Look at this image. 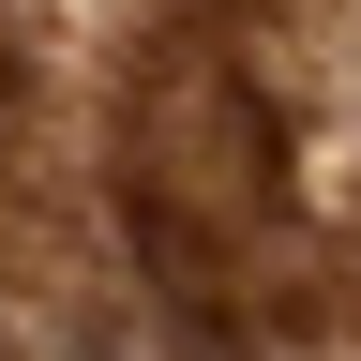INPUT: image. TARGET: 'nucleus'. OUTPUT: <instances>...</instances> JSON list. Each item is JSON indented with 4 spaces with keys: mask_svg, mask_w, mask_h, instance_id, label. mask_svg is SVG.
I'll use <instances>...</instances> for the list:
<instances>
[{
    "mask_svg": "<svg viewBox=\"0 0 361 361\" xmlns=\"http://www.w3.org/2000/svg\"><path fill=\"white\" fill-rule=\"evenodd\" d=\"M271 121L256 90L226 75H166L151 90V135H135V226H151V256L180 286H241L271 256Z\"/></svg>",
    "mask_w": 361,
    "mask_h": 361,
    "instance_id": "1",
    "label": "nucleus"
},
{
    "mask_svg": "<svg viewBox=\"0 0 361 361\" xmlns=\"http://www.w3.org/2000/svg\"><path fill=\"white\" fill-rule=\"evenodd\" d=\"M90 361H226V346H211V316H106Z\"/></svg>",
    "mask_w": 361,
    "mask_h": 361,
    "instance_id": "2",
    "label": "nucleus"
}]
</instances>
